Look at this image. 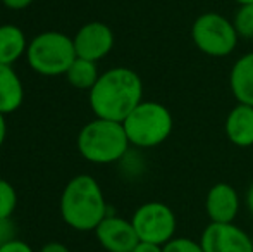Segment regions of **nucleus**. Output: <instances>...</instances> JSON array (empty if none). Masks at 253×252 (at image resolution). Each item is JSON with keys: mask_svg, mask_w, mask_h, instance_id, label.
<instances>
[{"mask_svg": "<svg viewBox=\"0 0 253 252\" xmlns=\"http://www.w3.org/2000/svg\"><path fill=\"white\" fill-rule=\"evenodd\" d=\"M141 102L143 81L129 67L107 69L90 90V107L95 118L123 123Z\"/></svg>", "mask_w": 253, "mask_h": 252, "instance_id": "nucleus-1", "label": "nucleus"}, {"mask_svg": "<svg viewBox=\"0 0 253 252\" xmlns=\"http://www.w3.org/2000/svg\"><path fill=\"white\" fill-rule=\"evenodd\" d=\"M59 207L64 223L78 232H95L107 216L105 195L91 175L71 178L60 195Z\"/></svg>", "mask_w": 253, "mask_h": 252, "instance_id": "nucleus-2", "label": "nucleus"}, {"mask_svg": "<svg viewBox=\"0 0 253 252\" xmlns=\"http://www.w3.org/2000/svg\"><path fill=\"white\" fill-rule=\"evenodd\" d=\"M123 123L95 118L78 135V151L93 164H112L124 157L129 147Z\"/></svg>", "mask_w": 253, "mask_h": 252, "instance_id": "nucleus-3", "label": "nucleus"}, {"mask_svg": "<svg viewBox=\"0 0 253 252\" xmlns=\"http://www.w3.org/2000/svg\"><path fill=\"white\" fill-rule=\"evenodd\" d=\"M131 145L152 149L164 144L172 133L174 119L170 111L160 102L143 101L123 121Z\"/></svg>", "mask_w": 253, "mask_h": 252, "instance_id": "nucleus-4", "label": "nucleus"}, {"mask_svg": "<svg viewBox=\"0 0 253 252\" xmlns=\"http://www.w3.org/2000/svg\"><path fill=\"white\" fill-rule=\"evenodd\" d=\"M76 57L73 38L60 31H43L37 35L28 44L26 50L30 67L42 76L66 74Z\"/></svg>", "mask_w": 253, "mask_h": 252, "instance_id": "nucleus-5", "label": "nucleus"}, {"mask_svg": "<svg viewBox=\"0 0 253 252\" xmlns=\"http://www.w3.org/2000/svg\"><path fill=\"white\" fill-rule=\"evenodd\" d=\"M238 35L233 21L219 12H203L191 24V40L195 47L210 57H226L238 45Z\"/></svg>", "mask_w": 253, "mask_h": 252, "instance_id": "nucleus-6", "label": "nucleus"}, {"mask_svg": "<svg viewBox=\"0 0 253 252\" xmlns=\"http://www.w3.org/2000/svg\"><path fill=\"white\" fill-rule=\"evenodd\" d=\"M140 242L166 246L174 239L177 228L176 214L164 202H145L131 218Z\"/></svg>", "mask_w": 253, "mask_h": 252, "instance_id": "nucleus-7", "label": "nucleus"}, {"mask_svg": "<svg viewBox=\"0 0 253 252\" xmlns=\"http://www.w3.org/2000/svg\"><path fill=\"white\" fill-rule=\"evenodd\" d=\"M198 242L205 252H253L252 235L234 223H209Z\"/></svg>", "mask_w": 253, "mask_h": 252, "instance_id": "nucleus-8", "label": "nucleus"}, {"mask_svg": "<svg viewBox=\"0 0 253 252\" xmlns=\"http://www.w3.org/2000/svg\"><path fill=\"white\" fill-rule=\"evenodd\" d=\"M76 55L81 59L98 62L114 49V31L100 21H91L81 26L73 38Z\"/></svg>", "mask_w": 253, "mask_h": 252, "instance_id": "nucleus-9", "label": "nucleus"}, {"mask_svg": "<svg viewBox=\"0 0 253 252\" xmlns=\"http://www.w3.org/2000/svg\"><path fill=\"white\" fill-rule=\"evenodd\" d=\"M98 244L107 252H133L134 247L140 244L138 233L134 230L131 219L119 218V216H109L95 228Z\"/></svg>", "mask_w": 253, "mask_h": 252, "instance_id": "nucleus-10", "label": "nucleus"}, {"mask_svg": "<svg viewBox=\"0 0 253 252\" xmlns=\"http://www.w3.org/2000/svg\"><path fill=\"white\" fill-rule=\"evenodd\" d=\"M205 212L210 223H234L240 212V197L236 189L226 182L210 187L205 197Z\"/></svg>", "mask_w": 253, "mask_h": 252, "instance_id": "nucleus-11", "label": "nucleus"}, {"mask_svg": "<svg viewBox=\"0 0 253 252\" xmlns=\"http://www.w3.org/2000/svg\"><path fill=\"white\" fill-rule=\"evenodd\" d=\"M224 131L227 140L240 149L253 145V107L238 102L226 116Z\"/></svg>", "mask_w": 253, "mask_h": 252, "instance_id": "nucleus-12", "label": "nucleus"}, {"mask_svg": "<svg viewBox=\"0 0 253 252\" xmlns=\"http://www.w3.org/2000/svg\"><path fill=\"white\" fill-rule=\"evenodd\" d=\"M229 88L240 104L253 107V52L241 55L229 73Z\"/></svg>", "mask_w": 253, "mask_h": 252, "instance_id": "nucleus-13", "label": "nucleus"}, {"mask_svg": "<svg viewBox=\"0 0 253 252\" xmlns=\"http://www.w3.org/2000/svg\"><path fill=\"white\" fill-rule=\"evenodd\" d=\"M24 102V87L12 66L0 64V112H16Z\"/></svg>", "mask_w": 253, "mask_h": 252, "instance_id": "nucleus-14", "label": "nucleus"}, {"mask_svg": "<svg viewBox=\"0 0 253 252\" xmlns=\"http://www.w3.org/2000/svg\"><path fill=\"white\" fill-rule=\"evenodd\" d=\"M26 35L16 24H2L0 26V64L12 66L19 61L28 50Z\"/></svg>", "mask_w": 253, "mask_h": 252, "instance_id": "nucleus-15", "label": "nucleus"}, {"mask_svg": "<svg viewBox=\"0 0 253 252\" xmlns=\"http://www.w3.org/2000/svg\"><path fill=\"white\" fill-rule=\"evenodd\" d=\"M66 78L73 88L90 92L93 88V85L98 81V78H100V73H98L97 62L76 57L74 62L69 66V69H67Z\"/></svg>", "mask_w": 253, "mask_h": 252, "instance_id": "nucleus-16", "label": "nucleus"}, {"mask_svg": "<svg viewBox=\"0 0 253 252\" xmlns=\"http://www.w3.org/2000/svg\"><path fill=\"white\" fill-rule=\"evenodd\" d=\"M233 24L240 37L253 38V3L238 5V10L233 17Z\"/></svg>", "mask_w": 253, "mask_h": 252, "instance_id": "nucleus-17", "label": "nucleus"}, {"mask_svg": "<svg viewBox=\"0 0 253 252\" xmlns=\"http://www.w3.org/2000/svg\"><path fill=\"white\" fill-rule=\"evenodd\" d=\"M17 194L7 180L0 178V218H10L16 211Z\"/></svg>", "mask_w": 253, "mask_h": 252, "instance_id": "nucleus-18", "label": "nucleus"}, {"mask_svg": "<svg viewBox=\"0 0 253 252\" xmlns=\"http://www.w3.org/2000/svg\"><path fill=\"white\" fill-rule=\"evenodd\" d=\"M164 252H205L200 242L188 237H174L170 242L164 246Z\"/></svg>", "mask_w": 253, "mask_h": 252, "instance_id": "nucleus-19", "label": "nucleus"}, {"mask_svg": "<svg viewBox=\"0 0 253 252\" xmlns=\"http://www.w3.org/2000/svg\"><path fill=\"white\" fill-rule=\"evenodd\" d=\"M16 239V226L10 218H0V247Z\"/></svg>", "mask_w": 253, "mask_h": 252, "instance_id": "nucleus-20", "label": "nucleus"}, {"mask_svg": "<svg viewBox=\"0 0 253 252\" xmlns=\"http://www.w3.org/2000/svg\"><path fill=\"white\" fill-rule=\"evenodd\" d=\"M0 252H35V251L31 249L30 244H26L24 240L14 239L12 242H9L3 247H0Z\"/></svg>", "mask_w": 253, "mask_h": 252, "instance_id": "nucleus-21", "label": "nucleus"}, {"mask_svg": "<svg viewBox=\"0 0 253 252\" xmlns=\"http://www.w3.org/2000/svg\"><path fill=\"white\" fill-rule=\"evenodd\" d=\"M35 0H2V3L10 10H23L26 7H30Z\"/></svg>", "mask_w": 253, "mask_h": 252, "instance_id": "nucleus-22", "label": "nucleus"}, {"mask_svg": "<svg viewBox=\"0 0 253 252\" xmlns=\"http://www.w3.org/2000/svg\"><path fill=\"white\" fill-rule=\"evenodd\" d=\"M133 252H164V246H157L150 242H140L133 249Z\"/></svg>", "mask_w": 253, "mask_h": 252, "instance_id": "nucleus-23", "label": "nucleus"}, {"mask_svg": "<svg viewBox=\"0 0 253 252\" xmlns=\"http://www.w3.org/2000/svg\"><path fill=\"white\" fill-rule=\"evenodd\" d=\"M40 252H71V251H69V247L60 242H48L42 247Z\"/></svg>", "mask_w": 253, "mask_h": 252, "instance_id": "nucleus-24", "label": "nucleus"}, {"mask_svg": "<svg viewBox=\"0 0 253 252\" xmlns=\"http://www.w3.org/2000/svg\"><path fill=\"white\" fill-rule=\"evenodd\" d=\"M5 137H7V123H5V114L0 112V147L3 145L5 142Z\"/></svg>", "mask_w": 253, "mask_h": 252, "instance_id": "nucleus-25", "label": "nucleus"}, {"mask_svg": "<svg viewBox=\"0 0 253 252\" xmlns=\"http://www.w3.org/2000/svg\"><path fill=\"white\" fill-rule=\"evenodd\" d=\"M245 202H247V207H248V211H250V214L253 216V183L248 187L247 195H245Z\"/></svg>", "mask_w": 253, "mask_h": 252, "instance_id": "nucleus-26", "label": "nucleus"}, {"mask_svg": "<svg viewBox=\"0 0 253 252\" xmlns=\"http://www.w3.org/2000/svg\"><path fill=\"white\" fill-rule=\"evenodd\" d=\"M238 5H245V3H253V0H234Z\"/></svg>", "mask_w": 253, "mask_h": 252, "instance_id": "nucleus-27", "label": "nucleus"}, {"mask_svg": "<svg viewBox=\"0 0 253 252\" xmlns=\"http://www.w3.org/2000/svg\"><path fill=\"white\" fill-rule=\"evenodd\" d=\"M252 244H253V235H252Z\"/></svg>", "mask_w": 253, "mask_h": 252, "instance_id": "nucleus-28", "label": "nucleus"}]
</instances>
